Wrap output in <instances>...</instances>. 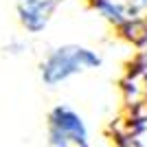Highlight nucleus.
<instances>
[{"instance_id":"f257e3e1","label":"nucleus","mask_w":147,"mask_h":147,"mask_svg":"<svg viewBox=\"0 0 147 147\" xmlns=\"http://www.w3.org/2000/svg\"><path fill=\"white\" fill-rule=\"evenodd\" d=\"M103 55L97 49L79 42H66L53 49L40 61V79L46 88H59L79 75L99 70Z\"/></svg>"},{"instance_id":"f03ea898","label":"nucleus","mask_w":147,"mask_h":147,"mask_svg":"<svg viewBox=\"0 0 147 147\" xmlns=\"http://www.w3.org/2000/svg\"><path fill=\"white\" fill-rule=\"evenodd\" d=\"M49 147H90V132L86 119L68 103H57L46 117Z\"/></svg>"},{"instance_id":"7ed1b4c3","label":"nucleus","mask_w":147,"mask_h":147,"mask_svg":"<svg viewBox=\"0 0 147 147\" xmlns=\"http://www.w3.org/2000/svg\"><path fill=\"white\" fill-rule=\"evenodd\" d=\"M59 5L61 0H16V16L26 33H42Z\"/></svg>"},{"instance_id":"20e7f679","label":"nucleus","mask_w":147,"mask_h":147,"mask_svg":"<svg viewBox=\"0 0 147 147\" xmlns=\"http://www.w3.org/2000/svg\"><path fill=\"white\" fill-rule=\"evenodd\" d=\"M134 40L138 44V70H136V75L145 79V86H147V24L136 33Z\"/></svg>"}]
</instances>
